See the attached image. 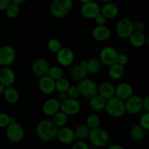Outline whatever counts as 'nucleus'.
Returning a JSON list of instances; mask_svg holds the SVG:
<instances>
[{"instance_id":"nucleus-1","label":"nucleus","mask_w":149,"mask_h":149,"mask_svg":"<svg viewBox=\"0 0 149 149\" xmlns=\"http://www.w3.org/2000/svg\"><path fill=\"white\" fill-rule=\"evenodd\" d=\"M58 128L52 120L44 119L36 126V133L38 138L44 142H49L57 138Z\"/></svg>"},{"instance_id":"nucleus-2","label":"nucleus","mask_w":149,"mask_h":149,"mask_svg":"<svg viewBox=\"0 0 149 149\" xmlns=\"http://www.w3.org/2000/svg\"><path fill=\"white\" fill-rule=\"evenodd\" d=\"M73 4L72 0H53L49 6V10L54 17L62 18L69 14Z\"/></svg>"},{"instance_id":"nucleus-3","label":"nucleus","mask_w":149,"mask_h":149,"mask_svg":"<svg viewBox=\"0 0 149 149\" xmlns=\"http://www.w3.org/2000/svg\"><path fill=\"white\" fill-rule=\"evenodd\" d=\"M109 116L113 118H120L126 113L125 101L113 97L107 100L105 108Z\"/></svg>"},{"instance_id":"nucleus-4","label":"nucleus","mask_w":149,"mask_h":149,"mask_svg":"<svg viewBox=\"0 0 149 149\" xmlns=\"http://www.w3.org/2000/svg\"><path fill=\"white\" fill-rule=\"evenodd\" d=\"M80 2L81 3L80 13L84 18L94 20L96 16L101 13V7L97 1L91 0H81Z\"/></svg>"},{"instance_id":"nucleus-5","label":"nucleus","mask_w":149,"mask_h":149,"mask_svg":"<svg viewBox=\"0 0 149 149\" xmlns=\"http://www.w3.org/2000/svg\"><path fill=\"white\" fill-rule=\"evenodd\" d=\"M88 139L92 145L97 148H101L109 143L110 136L105 130L97 128L90 130Z\"/></svg>"},{"instance_id":"nucleus-6","label":"nucleus","mask_w":149,"mask_h":149,"mask_svg":"<svg viewBox=\"0 0 149 149\" xmlns=\"http://www.w3.org/2000/svg\"><path fill=\"white\" fill-rule=\"evenodd\" d=\"M6 135L10 142L13 143H20L25 136V130L19 122L10 123L6 128Z\"/></svg>"},{"instance_id":"nucleus-7","label":"nucleus","mask_w":149,"mask_h":149,"mask_svg":"<svg viewBox=\"0 0 149 149\" xmlns=\"http://www.w3.org/2000/svg\"><path fill=\"white\" fill-rule=\"evenodd\" d=\"M79 90L81 95L87 98H91L98 94V86L95 81L90 79L86 78L79 82Z\"/></svg>"},{"instance_id":"nucleus-8","label":"nucleus","mask_w":149,"mask_h":149,"mask_svg":"<svg viewBox=\"0 0 149 149\" xmlns=\"http://www.w3.org/2000/svg\"><path fill=\"white\" fill-rule=\"evenodd\" d=\"M134 22L130 19L124 17L117 22L116 26V34L121 39H129L134 31Z\"/></svg>"},{"instance_id":"nucleus-9","label":"nucleus","mask_w":149,"mask_h":149,"mask_svg":"<svg viewBox=\"0 0 149 149\" xmlns=\"http://www.w3.org/2000/svg\"><path fill=\"white\" fill-rule=\"evenodd\" d=\"M119 52L112 46H106L100 50V61L101 63L111 66L115 63H117L119 57Z\"/></svg>"},{"instance_id":"nucleus-10","label":"nucleus","mask_w":149,"mask_h":149,"mask_svg":"<svg viewBox=\"0 0 149 149\" xmlns=\"http://www.w3.org/2000/svg\"><path fill=\"white\" fill-rule=\"evenodd\" d=\"M16 58L15 49L11 45H3L0 47V65L1 67H10Z\"/></svg>"},{"instance_id":"nucleus-11","label":"nucleus","mask_w":149,"mask_h":149,"mask_svg":"<svg viewBox=\"0 0 149 149\" xmlns=\"http://www.w3.org/2000/svg\"><path fill=\"white\" fill-rule=\"evenodd\" d=\"M49 68H50V66H49V63L43 58H36L32 63V73L39 79L47 76Z\"/></svg>"},{"instance_id":"nucleus-12","label":"nucleus","mask_w":149,"mask_h":149,"mask_svg":"<svg viewBox=\"0 0 149 149\" xmlns=\"http://www.w3.org/2000/svg\"><path fill=\"white\" fill-rule=\"evenodd\" d=\"M81 103L77 99L67 98L61 102V111L67 116H74L81 111Z\"/></svg>"},{"instance_id":"nucleus-13","label":"nucleus","mask_w":149,"mask_h":149,"mask_svg":"<svg viewBox=\"0 0 149 149\" xmlns=\"http://www.w3.org/2000/svg\"><path fill=\"white\" fill-rule=\"evenodd\" d=\"M125 109L127 113L132 115L139 113L143 110V97L138 95H132L130 97L125 101Z\"/></svg>"},{"instance_id":"nucleus-14","label":"nucleus","mask_w":149,"mask_h":149,"mask_svg":"<svg viewBox=\"0 0 149 149\" xmlns=\"http://www.w3.org/2000/svg\"><path fill=\"white\" fill-rule=\"evenodd\" d=\"M75 55L71 49L67 47H63L62 49L56 54V60L61 66H69L74 63Z\"/></svg>"},{"instance_id":"nucleus-15","label":"nucleus","mask_w":149,"mask_h":149,"mask_svg":"<svg viewBox=\"0 0 149 149\" xmlns=\"http://www.w3.org/2000/svg\"><path fill=\"white\" fill-rule=\"evenodd\" d=\"M134 90L130 83L121 82L115 87V97L125 101L132 95Z\"/></svg>"},{"instance_id":"nucleus-16","label":"nucleus","mask_w":149,"mask_h":149,"mask_svg":"<svg viewBox=\"0 0 149 149\" xmlns=\"http://www.w3.org/2000/svg\"><path fill=\"white\" fill-rule=\"evenodd\" d=\"M42 112L48 116H53L61 111V102L55 97L47 100L42 105Z\"/></svg>"},{"instance_id":"nucleus-17","label":"nucleus","mask_w":149,"mask_h":149,"mask_svg":"<svg viewBox=\"0 0 149 149\" xmlns=\"http://www.w3.org/2000/svg\"><path fill=\"white\" fill-rule=\"evenodd\" d=\"M16 79L15 71L10 67H1L0 68V83L6 87H12Z\"/></svg>"},{"instance_id":"nucleus-18","label":"nucleus","mask_w":149,"mask_h":149,"mask_svg":"<svg viewBox=\"0 0 149 149\" xmlns=\"http://www.w3.org/2000/svg\"><path fill=\"white\" fill-rule=\"evenodd\" d=\"M57 138L61 143L64 145H70L74 143V141L76 140L74 130L68 127L59 128Z\"/></svg>"},{"instance_id":"nucleus-19","label":"nucleus","mask_w":149,"mask_h":149,"mask_svg":"<svg viewBox=\"0 0 149 149\" xmlns=\"http://www.w3.org/2000/svg\"><path fill=\"white\" fill-rule=\"evenodd\" d=\"M38 87L39 90L43 94L49 95L56 91L55 88V81L48 76L40 78L38 83Z\"/></svg>"},{"instance_id":"nucleus-20","label":"nucleus","mask_w":149,"mask_h":149,"mask_svg":"<svg viewBox=\"0 0 149 149\" xmlns=\"http://www.w3.org/2000/svg\"><path fill=\"white\" fill-rule=\"evenodd\" d=\"M92 36L97 42H105L111 36V30L106 26H96L92 31Z\"/></svg>"},{"instance_id":"nucleus-21","label":"nucleus","mask_w":149,"mask_h":149,"mask_svg":"<svg viewBox=\"0 0 149 149\" xmlns=\"http://www.w3.org/2000/svg\"><path fill=\"white\" fill-rule=\"evenodd\" d=\"M98 95L106 100L115 97V86L109 81H103L98 86Z\"/></svg>"},{"instance_id":"nucleus-22","label":"nucleus","mask_w":149,"mask_h":149,"mask_svg":"<svg viewBox=\"0 0 149 149\" xmlns=\"http://www.w3.org/2000/svg\"><path fill=\"white\" fill-rule=\"evenodd\" d=\"M101 13L106 19H113L119 14V7L112 1H108L101 7Z\"/></svg>"},{"instance_id":"nucleus-23","label":"nucleus","mask_w":149,"mask_h":149,"mask_svg":"<svg viewBox=\"0 0 149 149\" xmlns=\"http://www.w3.org/2000/svg\"><path fill=\"white\" fill-rule=\"evenodd\" d=\"M146 131L140 125H133L130 130V137L135 142H141L146 138Z\"/></svg>"},{"instance_id":"nucleus-24","label":"nucleus","mask_w":149,"mask_h":149,"mask_svg":"<svg viewBox=\"0 0 149 149\" xmlns=\"http://www.w3.org/2000/svg\"><path fill=\"white\" fill-rule=\"evenodd\" d=\"M106 102L107 100L104 97L97 94L90 99L89 106L92 110L95 111H100L105 109Z\"/></svg>"},{"instance_id":"nucleus-25","label":"nucleus","mask_w":149,"mask_h":149,"mask_svg":"<svg viewBox=\"0 0 149 149\" xmlns=\"http://www.w3.org/2000/svg\"><path fill=\"white\" fill-rule=\"evenodd\" d=\"M131 45L135 48H141L146 43V36L143 32L134 31L129 38Z\"/></svg>"},{"instance_id":"nucleus-26","label":"nucleus","mask_w":149,"mask_h":149,"mask_svg":"<svg viewBox=\"0 0 149 149\" xmlns=\"http://www.w3.org/2000/svg\"><path fill=\"white\" fill-rule=\"evenodd\" d=\"M87 74H87V69L83 68L79 64L74 65L70 71V75H71V78L77 81H80L87 78L86 77H87Z\"/></svg>"},{"instance_id":"nucleus-27","label":"nucleus","mask_w":149,"mask_h":149,"mask_svg":"<svg viewBox=\"0 0 149 149\" xmlns=\"http://www.w3.org/2000/svg\"><path fill=\"white\" fill-rule=\"evenodd\" d=\"M125 66L119 63H115L109 66V77L114 80L120 79L125 75Z\"/></svg>"},{"instance_id":"nucleus-28","label":"nucleus","mask_w":149,"mask_h":149,"mask_svg":"<svg viewBox=\"0 0 149 149\" xmlns=\"http://www.w3.org/2000/svg\"><path fill=\"white\" fill-rule=\"evenodd\" d=\"M3 95H4L6 101L8 102L9 103H12V104H14V103L18 102L19 99H20V95H19L18 91L13 86L6 87V90Z\"/></svg>"},{"instance_id":"nucleus-29","label":"nucleus","mask_w":149,"mask_h":149,"mask_svg":"<svg viewBox=\"0 0 149 149\" xmlns=\"http://www.w3.org/2000/svg\"><path fill=\"white\" fill-rule=\"evenodd\" d=\"M74 132L76 140L84 141V139L89 138L90 130L85 125H81L77 126Z\"/></svg>"},{"instance_id":"nucleus-30","label":"nucleus","mask_w":149,"mask_h":149,"mask_svg":"<svg viewBox=\"0 0 149 149\" xmlns=\"http://www.w3.org/2000/svg\"><path fill=\"white\" fill-rule=\"evenodd\" d=\"M102 63L100 60L97 58H91L87 61V74H97L101 70Z\"/></svg>"},{"instance_id":"nucleus-31","label":"nucleus","mask_w":149,"mask_h":149,"mask_svg":"<svg viewBox=\"0 0 149 149\" xmlns=\"http://www.w3.org/2000/svg\"><path fill=\"white\" fill-rule=\"evenodd\" d=\"M52 122L55 124V126L59 129L63 127H65L67 122L68 121V116H67L65 113L62 112L61 111H58L56 114L52 116Z\"/></svg>"},{"instance_id":"nucleus-32","label":"nucleus","mask_w":149,"mask_h":149,"mask_svg":"<svg viewBox=\"0 0 149 149\" xmlns=\"http://www.w3.org/2000/svg\"><path fill=\"white\" fill-rule=\"evenodd\" d=\"M86 126L90 130L97 129L100 128V119L99 116L95 113H90L87 116V119H86Z\"/></svg>"},{"instance_id":"nucleus-33","label":"nucleus","mask_w":149,"mask_h":149,"mask_svg":"<svg viewBox=\"0 0 149 149\" xmlns=\"http://www.w3.org/2000/svg\"><path fill=\"white\" fill-rule=\"evenodd\" d=\"M47 76L50 77L52 79H53L54 81H56L64 77L63 70L59 66H56V65L52 66L49 68Z\"/></svg>"},{"instance_id":"nucleus-34","label":"nucleus","mask_w":149,"mask_h":149,"mask_svg":"<svg viewBox=\"0 0 149 149\" xmlns=\"http://www.w3.org/2000/svg\"><path fill=\"white\" fill-rule=\"evenodd\" d=\"M6 15L10 19H14L17 17L20 13V6L10 1V4L5 10Z\"/></svg>"},{"instance_id":"nucleus-35","label":"nucleus","mask_w":149,"mask_h":149,"mask_svg":"<svg viewBox=\"0 0 149 149\" xmlns=\"http://www.w3.org/2000/svg\"><path fill=\"white\" fill-rule=\"evenodd\" d=\"M71 87L69 80L65 77L61 79L55 81V88L58 93H66L67 90Z\"/></svg>"},{"instance_id":"nucleus-36","label":"nucleus","mask_w":149,"mask_h":149,"mask_svg":"<svg viewBox=\"0 0 149 149\" xmlns=\"http://www.w3.org/2000/svg\"><path fill=\"white\" fill-rule=\"evenodd\" d=\"M63 46L61 42L57 39H51L47 42V48L49 52L57 54L61 49Z\"/></svg>"},{"instance_id":"nucleus-37","label":"nucleus","mask_w":149,"mask_h":149,"mask_svg":"<svg viewBox=\"0 0 149 149\" xmlns=\"http://www.w3.org/2000/svg\"><path fill=\"white\" fill-rule=\"evenodd\" d=\"M66 94L68 98L77 99V100H78L79 97L81 95V94H80V91L79 90L78 87L74 85H71V87H69V89L67 90Z\"/></svg>"},{"instance_id":"nucleus-38","label":"nucleus","mask_w":149,"mask_h":149,"mask_svg":"<svg viewBox=\"0 0 149 149\" xmlns=\"http://www.w3.org/2000/svg\"><path fill=\"white\" fill-rule=\"evenodd\" d=\"M139 125L146 131H149V112H145L141 115L139 119Z\"/></svg>"},{"instance_id":"nucleus-39","label":"nucleus","mask_w":149,"mask_h":149,"mask_svg":"<svg viewBox=\"0 0 149 149\" xmlns=\"http://www.w3.org/2000/svg\"><path fill=\"white\" fill-rule=\"evenodd\" d=\"M11 116L6 113H0V128H7L10 124Z\"/></svg>"},{"instance_id":"nucleus-40","label":"nucleus","mask_w":149,"mask_h":149,"mask_svg":"<svg viewBox=\"0 0 149 149\" xmlns=\"http://www.w3.org/2000/svg\"><path fill=\"white\" fill-rule=\"evenodd\" d=\"M71 149H90V147L84 141H77L73 143Z\"/></svg>"},{"instance_id":"nucleus-41","label":"nucleus","mask_w":149,"mask_h":149,"mask_svg":"<svg viewBox=\"0 0 149 149\" xmlns=\"http://www.w3.org/2000/svg\"><path fill=\"white\" fill-rule=\"evenodd\" d=\"M94 20L95 21L97 26H106V21H107L106 17H105L101 13H100L98 15L96 16V17Z\"/></svg>"},{"instance_id":"nucleus-42","label":"nucleus","mask_w":149,"mask_h":149,"mask_svg":"<svg viewBox=\"0 0 149 149\" xmlns=\"http://www.w3.org/2000/svg\"><path fill=\"white\" fill-rule=\"evenodd\" d=\"M128 61H129V58H128L127 55L125 53H119L117 59V63L125 66L126 64H127Z\"/></svg>"},{"instance_id":"nucleus-43","label":"nucleus","mask_w":149,"mask_h":149,"mask_svg":"<svg viewBox=\"0 0 149 149\" xmlns=\"http://www.w3.org/2000/svg\"><path fill=\"white\" fill-rule=\"evenodd\" d=\"M134 25V31L138 32H143L146 29V25L142 21H136L133 23Z\"/></svg>"},{"instance_id":"nucleus-44","label":"nucleus","mask_w":149,"mask_h":149,"mask_svg":"<svg viewBox=\"0 0 149 149\" xmlns=\"http://www.w3.org/2000/svg\"><path fill=\"white\" fill-rule=\"evenodd\" d=\"M143 107L146 110V112H149V95L143 98Z\"/></svg>"},{"instance_id":"nucleus-45","label":"nucleus","mask_w":149,"mask_h":149,"mask_svg":"<svg viewBox=\"0 0 149 149\" xmlns=\"http://www.w3.org/2000/svg\"><path fill=\"white\" fill-rule=\"evenodd\" d=\"M10 3V0H0V11L6 10Z\"/></svg>"},{"instance_id":"nucleus-46","label":"nucleus","mask_w":149,"mask_h":149,"mask_svg":"<svg viewBox=\"0 0 149 149\" xmlns=\"http://www.w3.org/2000/svg\"><path fill=\"white\" fill-rule=\"evenodd\" d=\"M68 98V96H67L66 93H59L58 95V100H59L60 102H63L64 100H65Z\"/></svg>"},{"instance_id":"nucleus-47","label":"nucleus","mask_w":149,"mask_h":149,"mask_svg":"<svg viewBox=\"0 0 149 149\" xmlns=\"http://www.w3.org/2000/svg\"><path fill=\"white\" fill-rule=\"evenodd\" d=\"M108 149H125V148L123 146L119 145V144H113V145L109 146V148Z\"/></svg>"},{"instance_id":"nucleus-48","label":"nucleus","mask_w":149,"mask_h":149,"mask_svg":"<svg viewBox=\"0 0 149 149\" xmlns=\"http://www.w3.org/2000/svg\"><path fill=\"white\" fill-rule=\"evenodd\" d=\"M13 2H14L15 4H17V5H19L20 7V5L21 4H23V3L26 2V0H13Z\"/></svg>"},{"instance_id":"nucleus-49","label":"nucleus","mask_w":149,"mask_h":149,"mask_svg":"<svg viewBox=\"0 0 149 149\" xmlns=\"http://www.w3.org/2000/svg\"><path fill=\"white\" fill-rule=\"evenodd\" d=\"M5 90H6L5 86H4L2 84H1V83H0V95H4V91H5Z\"/></svg>"},{"instance_id":"nucleus-50","label":"nucleus","mask_w":149,"mask_h":149,"mask_svg":"<svg viewBox=\"0 0 149 149\" xmlns=\"http://www.w3.org/2000/svg\"><path fill=\"white\" fill-rule=\"evenodd\" d=\"M146 43H147V45H148V47H149V35L148 36V37L146 38Z\"/></svg>"},{"instance_id":"nucleus-51","label":"nucleus","mask_w":149,"mask_h":149,"mask_svg":"<svg viewBox=\"0 0 149 149\" xmlns=\"http://www.w3.org/2000/svg\"><path fill=\"white\" fill-rule=\"evenodd\" d=\"M0 149H3L2 148H1V147H0Z\"/></svg>"},{"instance_id":"nucleus-52","label":"nucleus","mask_w":149,"mask_h":149,"mask_svg":"<svg viewBox=\"0 0 149 149\" xmlns=\"http://www.w3.org/2000/svg\"><path fill=\"white\" fill-rule=\"evenodd\" d=\"M135 149H141V148H135Z\"/></svg>"},{"instance_id":"nucleus-53","label":"nucleus","mask_w":149,"mask_h":149,"mask_svg":"<svg viewBox=\"0 0 149 149\" xmlns=\"http://www.w3.org/2000/svg\"><path fill=\"white\" fill-rule=\"evenodd\" d=\"M0 68H1V65H0Z\"/></svg>"}]
</instances>
